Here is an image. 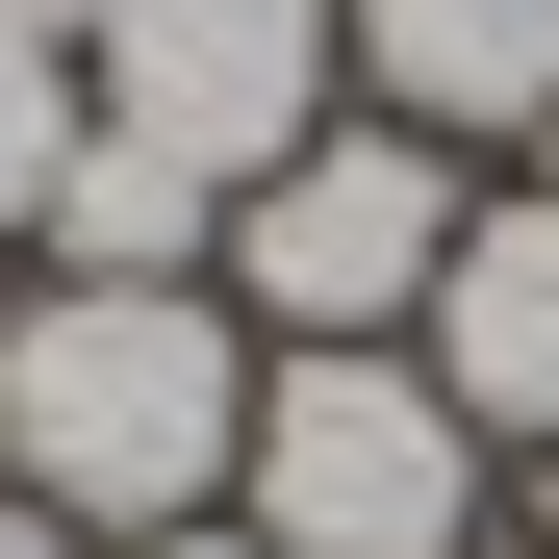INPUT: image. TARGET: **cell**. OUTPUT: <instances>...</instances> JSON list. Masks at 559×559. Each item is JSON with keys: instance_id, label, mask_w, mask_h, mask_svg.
Here are the masks:
<instances>
[{"instance_id": "obj_5", "label": "cell", "mask_w": 559, "mask_h": 559, "mask_svg": "<svg viewBox=\"0 0 559 559\" xmlns=\"http://www.w3.org/2000/svg\"><path fill=\"white\" fill-rule=\"evenodd\" d=\"M432 382L484 407V457H559V204L509 178V204H457V280H432Z\"/></svg>"}, {"instance_id": "obj_10", "label": "cell", "mask_w": 559, "mask_h": 559, "mask_svg": "<svg viewBox=\"0 0 559 559\" xmlns=\"http://www.w3.org/2000/svg\"><path fill=\"white\" fill-rule=\"evenodd\" d=\"M0 26H26V51H103V0H0Z\"/></svg>"}, {"instance_id": "obj_9", "label": "cell", "mask_w": 559, "mask_h": 559, "mask_svg": "<svg viewBox=\"0 0 559 559\" xmlns=\"http://www.w3.org/2000/svg\"><path fill=\"white\" fill-rule=\"evenodd\" d=\"M76 559H254V509H178V534H76Z\"/></svg>"}, {"instance_id": "obj_13", "label": "cell", "mask_w": 559, "mask_h": 559, "mask_svg": "<svg viewBox=\"0 0 559 559\" xmlns=\"http://www.w3.org/2000/svg\"><path fill=\"white\" fill-rule=\"evenodd\" d=\"M534 204H559V128H534Z\"/></svg>"}, {"instance_id": "obj_3", "label": "cell", "mask_w": 559, "mask_h": 559, "mask_svg": "<svg viewBox=\"0 0 559 559\" xmlns=\"http://www.w3.org/2000/svg\"><path fill=\"white\" fill-rule=\"evenodd\" d=\"M432 280H457V153L382 128V103H331V128L229 204V306H254L280 356H382V331H432Z\"/></svg>"}, {"instance_id": "obj_11", "label": "cell", "mask_w": 559, "mask_h": 559, "mask_svg": "<svg viewBox=\"0 0 559 559\" xmlns=\"http://www.w3.org/2000/svg\"><path fill=\"white\" fill-rule=\"evenodd\" d=\"M0 559H76V534H51V509H26V484H0Z\"/></svg>"}, {"instance_id": "obj_2", "label": "cell", "mask_w": 559, "mask_h": 559, "mask_svg": "<svg viewBox=\"0 0 559 559\" xmlns=\"http://www.w3.org/2000/svg\"><path fill=\"white\" fill-rule=\"evenodd\" d=\"M484 407L432 382V356H254V457H229V509L254 559H484Z\"/></svg>"}, {"instance_id": "obj_7", "label": "cell", "mask_w": 559, "mask_h": 559, "mask_svg": "<svg viewBox=\"0 0 559 559\" xmlns=\"http://www.w3.org/2000/svg\"><path fill=\"white\" fill-rule=\"evenodd\" d=\"M51 280H229V178H178V153H128L103 103H76V153H51V229H26Z\"/></svg>"}, {"instance_id": "obj_4", "label": "cell", "mask_w": 559, "mask_h": 559, "mask_svg": "<svg viewBox=\"0 0 559 559\" xmlns=\"http://www.w3.org/2000/svg\"><path fill=\"white\" fill-rule=\"evenodd\" d=\"M128 153H178V178H254L306 153L331 103H356V0H103V76H76Z\"/></svg>"}, {"instance_id": "obj_8", "label": "cell", "mask_w": 559, "mask_h": 559, "mask_svg": "<svg viewBox=\"0 0 559 559\" xmlns=\"http://www.w3.org/2000/svg\"><path fill=\"white\" fill-rule=\"evenodd\" d=\"M51 153H76V51L0 26V229H51Z\"/></svg>"}, {"instance_id": "obj_12", "label": "cell", "mask_w": 559, "mask_h": 559, "mask_svg": "<svg viewBox=\"0 0 559 559\" xmlns=\"http://www.w3.org/2000/svg\"><path fill=\"white\" fill-rule=\"evenodd\" d=\"M509 509H534V559H559V457H534V484H509Z\"/></svg>"}, {"instance_id": "obj_6", "label": "cell", "mask_w": 559, "mask_h": 559, "mask_svg": "<svg viewBox=\"0 0 559 559\" xmlns=\"http://www.w3.org/2000/svg\"><path fill=\"white\" fill-rule=\"evenodd\" d=\"M356 103L432 153H534L559 128V0H356Z\"/></svg>"}, {"instance_id": "obj_1", "label": "cell", "mask_w": 559, "mask_h": 559, "mask_svg": "<svg viewBox=\"0 0 559 559\" xmlns=\"http://www.w3.org/2000/svg\"><path fill=\"white\" fill-rule=\"evenodd\" d=\"M254 457V306L229 280H26L0 306V484L51 534H178Z\"/></svg>"}]
</instances>
